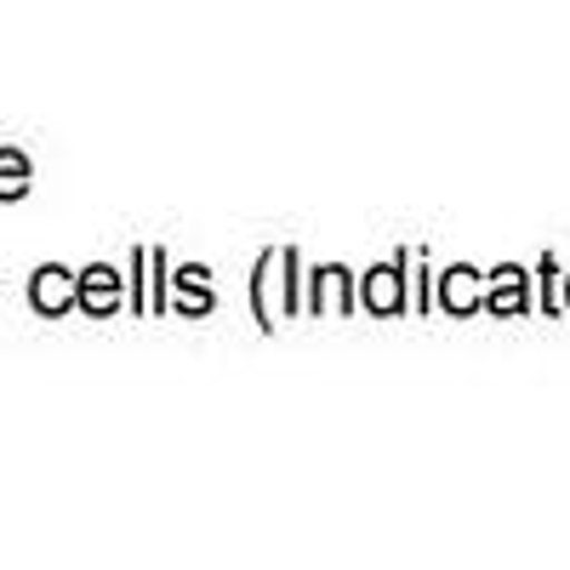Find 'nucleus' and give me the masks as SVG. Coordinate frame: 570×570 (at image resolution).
Segmentation results:
<instances>
[{
  "label": "nucleus",
  "mask_w": 570,
  "mask_h": 570,
  "mask_svg": "<svg viewBox=\"0 0 570 570\" xmlns=\"http://www.w3.org/2000/svg\"><path fill=\"white\" fill-rule=\"evenodd\" d=\"M35 303L52 314V308H63L69 303V274L63 268H40V279H35Z\"/></svg>",
  "instance_id": "obj_1"
},
{
  "label": "nucleus",
  "mask_w": 570,
  "mask_h": 570,
  "mask_svg": "<svg viewBox=\"0 0 570 570\" xmlns=\"http://www.w3.org/2000/svg\"><path fill=\"white\" fill-rule=\"evenodd\" d=\"M23 177H29L23 155H0V195H23Z\"/></svg>",
  "instance_id": "obj_2"
}]
</instances>
